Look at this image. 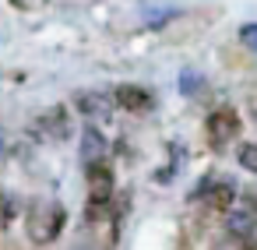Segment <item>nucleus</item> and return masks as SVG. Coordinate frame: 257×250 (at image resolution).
I'll return each mask as SVG.
<instances>
[{"instance_id":"12","label":"nucleus","mask_w":257,"mask_h":250,"mask_svg":"<svg viewBox=\"0 0 257 250\" xmlns=\"http://www.w3.org/2000/svg\"><path fill=\"white\" fill-rule=\"evenodd\" d=\"M239 36H243V43H246V46H253V50H257V25H243V32H239Z\"/></svg>"},{"instance_id":"8","label":"nucleus","mask_w":257,"mask_h":250,"mask_svg":"<svg viewBox=\"0 0 257 250\" xmlns=\"http://www.w3.org/2000/svg\"><path fill=\"white\" fill-rule=\"evenodd\" d=\"M95 162H106V138L95 127H85V138H81V166L88 169Z\"/></svg>"},{"instance_id":"3","label":"nucleus","mask_w":257,"mask_h":250,"mask_svg":"<svg viewBox=\"0 0 257 250\" xmlns=\"http://www.w3.org/2000/svg\"><path fill=\"white\" fill-rule=\"evenodd\" d=\"M88 173V218H102L113 204V169L106 162H95Z\"/></svg>"},{"instance_id":"14","label":"nucleus","mask_w":257,"mask_h":250,"mask_svg":"<svg viewBox=\"0 0 257 250\" xmlns=\"http://www.w3.org/2000/svg\"><path fill=\"white\" fill-rule=\"evenodd\" d=\"M0 155H4V138H0Z\"/></svg>"},{"instance_id":"9","label":"nucleus","mask_w":257,"mask_h":250,"mask_svg":"<svg viewBox=\"0 0 257 250\" xmlns=\"http://www.w3.org/2000/svg\"><path fill=\"white\" fill-rule=\"evenodd\" d=\"M74 106L85 113V116H109L113 113V95H102V92H81L74 99Z\"/></svg>"},{"instance_id":"2","label":"nucleus","mask_w":257,"mask_h":250,"mask_svg":"<svg viewBox=\"0 0 257 250\" xmlns=\"http://www.w3.org/2000/svg\"><path fill=\"white\" fill-rule=\"evenodd\" d=\"M225 229L232 239H239L246 250H257V197H246L239 204H229Z\"/></svg>"},{"instance_id":"7","label":"nucleus","mask_w":257,"mask_h":250,"mask_svg":"<svg viewBox=\"0 0 257 250\" xmlns=\"http://www.w3.org/2000/svg\"><path fill=\"white\" fill-rule=\"evenodd\" d=\"M113 102L123 106V109H131V113L152 109V95H148V88H138V85H120V88L113 92Z\"/></svg>"},{"instance_id":"1","label":"nucleus","mask_w":257,"mask_h":250,"mask_svg":"<svg viewBox=\"0 0 257 250\" xmlns=\"http://www.w3.org/2000/svg\"><path fill=\"white\" fill-rule=\"evenodd\" d=\"M25 222H29V239L43 246V243H53V239L60 236V229H64V222H67V211H64L60 201L43 197V201H36V204L29 208Z\"/></svg>"},{"instance_id":"4","label":"nucleus","mask_w":257,"mask_h":250,"mask_svg":"<svg viewBox=\"0 0 257 250\" xmlns=\"http://www.w3.org/2000/svg\"><path fill=\"white\" fill-rule=\"evenodd\" d=\"M32 134L43 138V141H64V138H71V116H67V109L64 106L43 109L36 116V123H32Z\"/></svg>"},{"instance_id":"6","label":"nucleus","mask_w":257,"mask_h":250,"mask_svg":"<svg viewBox=\"0 0 257 250\" xmlns=\"http://www.w3.org/2000/svg\"><path fill=\"white\" fill-rule=\"evenodd\" d=\"M236 134H239V116L232 109H215L208 116V145L215 152H222L229 141H236Z\"/></svg>"},{"instance_id":"10","label":"nucleus","mask_w":257,"mask_h":250,"mask_svg":"<svg viewBox=\"0 0 257 250\" xmlns=\"http://www.w3.org/2000/svg\"><path fill=\"white\" fill-rule=\"evenodd\" d=\"M201 85H204V81H201L194 71H183V74H180V92H183V95H197Z\"/></svg>"},{"instance_id":"13","label":"nucleus","mask_w":257,"mask_h":250,"mask_svg":"<svg viewBox=\"0 0 257 250\" xmlns=\"http://www.w3.org/2000/svg\"><path fill=\"white\" fill-rule=\"evenodd\" d=\"M169 18H176V11H173V8H169V11H159V15H152V18H148V25L155 29V25H162V22H169Z\"/></svg>"},{"instance_id":"11","label":"nucleus","mask_w":257,"mask_h":250,"mask_svg":"<svg viewBox=\"0 0 257 250\" xmlns=\"http://www.w3.org/2000/svg\"><path fill=\"white\" fill-rule=\"evenodd\" d=\"M236 159H239V166H243V169L257 173V145H243V148L236 152Z\"/></svg>"},{"instance_id":"5","label":"nucleus","mask_w":257,"mask_h":250,"mask_svg":"<svg viewBox=\"0 0 257 250\" xmlns=\"http://www.w3.org/2000/svg\"><path fill=\"white\" fill-rule=\"evenodd\" d=\"M232 197H236V187L229 183V176H204L194 190V201H201L208 208H218V211H225L232 204Z\"/></svg>"}]
</instances>
